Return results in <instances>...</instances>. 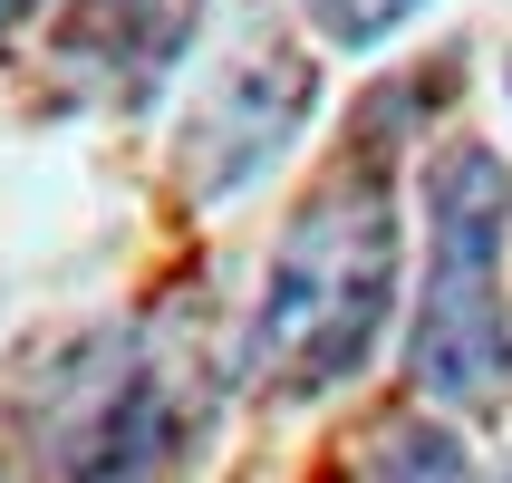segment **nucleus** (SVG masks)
I'll use <instances>...</instances> for the list:
<instances>
[{"label":"nucleus","instance_id":"nucleus-2","mask_svg":"<svg viewBox=\"0 0 512 483\" xmlns=\"http://www.w3.org/2000/svg\"><path fill=\"white\" fill-rule=\"evenodd\" d=\"M503 232H512V174L493 145H445L426 165V300L406 368L445 406H503L512 397V310H503Z\"/></svg>","mask_w":512,"mask_h":483},{"label":"nucleus","instance_id":"nucleus-6","mask_svg":"<svg viewBox=\"0 0 512 483\" xmlns=\"http://www.w3.org/2000/svg\"><path fill=\"white\" fill-rule=\"evenodd\" d=\"M426 0H310V20H319V39L329 49H377L397 20H416Z\"/></svg>","mask_w":512,"mask_h":483},{"label":"nucleus","instance_id":"nucleus-1","mask_svg":"<svg viewBox=\"0 0 512 483\" xmlns=\"http://www.w3.org/2000/svg\"><path fill=\"white\" fill-rule=\"evenodd\" d=\"M387 310H397V203H387V174L368 155H348L290 213L242 358H252L261 387L319 397V387H339V377L368 368Z\"/></svg>","mask_w":512,"mask_h":483},{"label":"nucleus","instance_id":"nucleus-7","mask_svg":"<svg viewBox=\"0 0 512 483\" xmlns=\"http://www.w3.org/2000/svg\"><path fill=\"white\" fill-rule=\"evenodd\" d=\"M20 10H29V0H0V29H10V20H20Z\"/></svg>","mask_w":512,"mask_h":483},{"label":"nucleus","instance_id":"nucleus-5","mask_svg":"<svg viewBox=\"0 0 512 483\" xmlns=\"http://www.w3.org/2000/svg\"><path fill=\"white\" fill-rule=\"evenodd\" d=\"M358 483H474V464L445 426H377V445L358 455Z\"/></svg>","mask_w":512,"mask_h":483},{"label":"nucleus","instance_id":"nucleus-4","mask_svg":"<svg viewBox=\"0 0 512 483\" xmlns=\"http://www.w3.org/2000/svg\"><path fill=\"white\" fill-rule=\"evenodd\" d=\"M310 87H319V68L300 49H261L252 68H232V78L213 87V107L194 116V136H184V184H194V203L242 194L290 145V126L310 116Z\"/></svg>","mask_w":512,"mask_h":483},{"label":"nucleus","instance_id":"nucleus-3","mask_svg":"<svg viewBox=\"0 0 512 483\" xmlns=\"http://www.w3.org/2000/svg\"><path fill=\"white\" fill-rule=\"evenodd\" d=\"M174 426L165 368L136 339H107V358L78 377V406L58 416V483H165Z\"/></svg>","mask_w":512,"mask_h":483}]
</instances>
